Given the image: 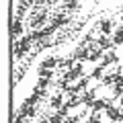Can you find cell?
Wrapping results in <instances>:
<instances>
[{"mask_svg": "<svg viewBox=\"0 0 123 123\" xmlns=\"http://www.w3.org/2000/svg\"><path fill=\"white\" fill-rule=\"evenodd\" d=\"M45 21H47V12H45V10H41V12H31L29 27L31 29H39V27H43Z\"/></svg>", "mask_w": 123, "mask_h": 123, "instance_id": "6da1fadb", "label": "cell"}, {"mask_svg": "<svg viewBox=\"0 0 123 123\" xmlns=\"http://www.w3.org/2000/svg\"><path fill=\"white\" fill-rule=\"evenodd\" d=\"M117 62H119V57H117V53H115V47H111V49L105 51V55H103V60H101V66H111V64H117Z\"/></svg>", "mask_w": 123, "mask_h": 123, "instance_id": "7a4b0ae2", "label": "cell"}, {"mask_svg": "<svg viewBox=\"0 0 123 123\" xmlns=\"http://www.w3.org/2000/svg\"><path fill=\"white\" fill-rule=\"evenodd\" d=\"M105 113H107V117L111 119V121H121V109L119 107H115V105H107V109H105Z\"/></svg>", "mask_w": 123, "mask_h": 123, "instance_id": "3957f363", "label": "cell"}, {"mask_svg": "<svg viewBox=\"0 0 123 123\" xmlns=\"http://www.w3.org/2000/svg\"><path fill=\"white\" fill-rule=\"evenodd\" d=\"M10 33H12V39H18V37H21V33H23V21L18 17H14L12 25H10Z\"/></svg>", "mask_w": 123, "mask_h": 123, "instance_id": "277c9868", "label": "cell"}, {"mask_svg": "<svg viewBox=\"0 0 123 123\" xmlns=\"http://www.w3.org/2000/svg\"><path fill=\"white\" fill-rule=\"evenodd\" d=\"M97 45L101 49H105V51H107V49H111V47H115V43L109 39V35H101V37H98V41H97Z\"/></svg>", "mask_w": 123, "mask_h": 123, "instance_id": "5b68a950", "label": "cell"}, {"mask_svg": "<svg viewBox=\"0 0 123 123\" xmlns=\"http://www.w3.org/2000/svg\"><path fill=\"white\" fill-rule=\"evenodd\" d=\"M41 66H43V68H47V70H53L55 66H60V62H57L53 55H47L43 62H41Z\"/></svg>", "mask_w": 123, "mask_h": 123, "instance_id": "8992f818", "label": "cell"}, {"mask_svg": "<svg viewBox=\"0 0 123 123\" xmlns=\"http://www.w3.org/2000/svg\"><path fill=\"white\" fill-rule=\"evenodd\" d=\"M98 29H101L103 35H109L111 31H113V21H109V18H105V21H101V25H98Z\"/></svg>", "mask_w": 123, "mask_h": 123, "instance_id": "52a82bcc", "label": "cell"}, {"mask_svg": "<svg viewBox=\"0 0 123 123\" xmlns=\"http://www.w3.org/2000/svg\"><path fill=\"white\" fill-rule=\"evenodd\" d=\"M90 109L94 111V113H101L103 109H107V103L103 101V98H94V101H92V105H90Z\"/></svg>", "mask_w": 123, "mask_h": 123, "instance_id": "ba28073f", "label": "cell"}, {"mask_svg": "<svg viewBox=\"0 0 123 123\" xmlns=\"http://www.w3.org/2000/svg\"><path fill=\"white\" fill-rule=\"evenodd\" d=\"M88 55H90V49H88V47H80V49H76V53H74V57L80 60V62L88 60Z\"/></svg>", "mask_w": 123, "mask_h": 123, "instance_id": "9c48e42d", "label": "cell"}, {"mask_svg": "<svg viewBox=\"0 0 123 123\" xmlns=\"http://www.w3.org/2000/svg\"><path fill=\"white\" fill-rule=\"evenodd\" d=\"M80 101H82V105L90 107V105H92V101H94V90H88V92H84L82 97H80Z\"/></svg>", "mask_w": 123, "mask_h": 123, "instance_id": "30bf717a", "label": "cell"}, {"mask_svg": "<svg viewBox=\"0 0 123 123\" xmlns=\"http://www.w3.org/2000/svg\"><path fill=\"white\" fill-rule=\"evenodd\" d=\"M113 43H115V45H123V27H119V29L115 31V35H113Z\"/></svg>", "mask_w": 123, "mask_h": 123, "instance_id": "8fae6325", "label": "cell"}, {"mask_svg": "<svg viewBox=\"0 0 123 123\" xmlns=\"http://www.w3.org/2000/svg\"><path fill=\"white\" fill-rule=\"evenodd\" d=\"M51 107H53V109H57V111L64 107V98H62V94H55V97L51 98Z\"/></svg>", "mask_w": 123, "mask_h": 123, "instance_id": "7c38bea8", "label": "cell"}, {"mask_svg": "<svg viewBox=\"0 0 123 123\" xmlns=\"http://www.w3.org/2000/svg\"><path fill=\"white\" fill-rule=\"evenodd\" d=\"M103 68H105V66H98V68H94V70L90 72V78H94V80H103V72H105Z\"/></svg>", "mask_w": 123, "mask_h": 123, "instance_id": "4fadbf2b", "label": "cell"}, {"mask_svg": "<svg viewBox=\"0 0 123 123\" xmlns=\"http://www.w3.org/2000/svg\"><path fill=\"white\" fill-rule=\"evenodd\" d=\"M37 74H39L41 78H51V76H53V72H51V70H47V68H43V66H39Z\"/></svg>", "mask_w": 123, "mask_h": 123, "instance_id": "5bb4252c", "label": "cell"}, {"mask_svg": "<svg viewBox=\"0 0 123 123\" xmlns=\"http://www.w3.org/2000/svg\"><path fill=\"white\" fill-rule=\"evenodd\" d=\"M49 119H51V123H66V117H64V115L60 113V111H57L55 115H51Z\"/></svg>", "mask_w": 123, "mask_h": 123, "instance_id": "9a60e30c", "label": "cell"}, {"mask_svg": "<svg viewBox=\"0 0 123 123\" xmlns=\"http://www.w3.org/2000/svg\"><path fill=\"white\" fill-rule=\"evenodd\" d=\"M76 6H78V0H66V2H64V8L66 10H74Z\"/></svg>", "mask_w": 123, "mask_h": 123, "instance_id": "2e32d148", "label": "cell"}, {"mask_svg": "<svg viewBox=\"0 0 123 123\" xmlns=\"http://www.w3.org/2000/svg\"><path fill=\"white\" fill-rule=\"evenodd\" d=\"M49 80H51V78H41V76H39V82H37V86H39V88H43V90H47Z\"/></svg>", "mask_w": 123, "mask_h": 123, "instance_id": "e0dca14e", "label": "cell"}, {"mask_svg": "<svg viewBox=\"0 0 123 123\" xmlns=\"http://www.w3.org/2000/svg\"><path fill=\"white\" fill-rule=\"evenodd\" d=\"M123 97V84H115V90H113V98Z\"/></svg>", "mask_w": 123, "mask_h": 123, "instance_id": "ac0fdd59", "label": "cell"}, {"mask_svg": "<svg viewBox=\"0 0 123 123\" xmlns=\"http://www.w3.org/2000/svg\"><path fill=\"white\" fill-rule=\"evenodd\" d=\"M88 80H90V78H88V76H82V78H80V82H78V88H80V92H82L84 88L88 86Z\"/></svg>", "mask_w": 123, "mask_h": 123, "instance_id": "d6986e66", "label": "cell"}, {"mask_svg": "<svg viewBox=\"0 0 123 123\" xmlns=\"http://www.w3.org/2000/svg\"><path fill=\"white\" fill-rule=\"evenodd\" d=\"M86 123H101V115L98 113H94V111H92V115L90 117H88V121Z\"/></svg>", "mask_w": 123, "mask_h": 123, "instance_id": "ffe728a7", "label": "cell"}, {"mask_svg": "<svg viewBox=\"0 0 123 123\" xmlns=\"http://www.w3.org/2000/svg\"><path fill=\"white\" fill-rule=\"evenodd\" d=\"M115 80H113V74H107V76H103V86H111V84H113Z\"/></svg>", "mask_w": 123, "mask_h": 123, "instance_id": "44dd1931", "label": "cell"}, {"mask_svg": "<svg viewBox=\"0 0 123 123\" xmlns=\"http://www.w3.org/2000/svg\"><path fill=\"white\" fill-rule=\"evenodd\" d=\"M70 109H72L70 105H64V107H62V109H60V113L64 115V117H68V113H70Z\"/></svg>", "mask_w": 123, "mask_h": 123, "instance_id": "7402d4cb", "label": "cell"}, {"mask_svg": "<svg viewBox=\"0 0 123 123\" xmlns=\"http://www.w3.org/2000/svg\"><path fill=\"white\" fill-rule=\"evenodd\" d=\"M66 123H80V117L72 115V117H66Z\"/></svg>", "mask_w": 123, "mask_h": 123, "instance_id": "603a6c76", "label": "cell"}, {"mask_svg": "<svg viewBox=\"0 0 123 123\" xmlns=\"http://www.w3.org/2000/svg\"><path fill=\"white\" fill-rule=\"evenodd\" d=\"M45 2H47V0H35V6H33V8H35V10H37V8H41Z\"/></svg>", "mask_w": 123, "mask_h": 123, "instance_id": "cb8c5ba5", "label": "cell"}, {"mask_svg": "<svg viewBox=\"0 0 123 123\" xmlns=\"http://www.w3.org/2000/svg\"><path fill=\"white\" fill-rule=\"evenodd\" d=\"M39 123H51V119H49V117H47V119H41Z\"/></svg>", "mask_w": 123, "mask_h": 123, "instance_id": "d4e9b609", "label": "cell"}, {"mask_svg": "<svg viewBox=\"0 0 123 123\" xmlns=\"http://www.w3.org/2000/svg\"><path fill=\"white\" fill-rule=\"evenodd\" d=\"M119 123H123V109H121V121H119Z\"/></svg>", "mask_w": 123, "mask_h": 123, "instance_id": "484cf974", "label": "cell"}, {"mask_svg": "<svg viewBox=\"0 0 123 123\" xmlns=\"http://www.w3.org/2000/svg\"><path fill=\"white\" fill-rule=\"evenodd\" d=\"M119 103H121V105H123V97H119Z\"/></svg>", "mask_w": 123, "mask_h": 123, "instance_id": "4316f807", "label": "cell"}]
</instances>
